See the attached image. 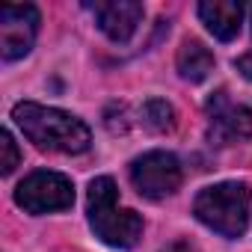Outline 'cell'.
<instances>
[{
  "instance_id": "14",
  "label": "cell",
  "mask_w": 252,
  "mask_h": 252,
  "mask_svg": "<svg viewBox=\"0 0 252 252\" xmlns=\"http://www.w3.org/2000/svg\"><path fill=\"white\" fill-rule=\"evenodd\" d=\"M237 68L243 71V77H252V54L249 57H240L237 60Z\"/></svg>"
},
{
  "instance_id": "11",
  "label": "cell",
  "mask_w": 252,
  "mask_h": 252,
  "mask_svg": "<svg viewBox=\"0 0 252 252\" xmlns=\"http://www.w3.org/2000/svg\"><path fill=\"white\" fill-rule=\"evenodd\" d=\"M140 122H143V128H149L152 134H169L175 128V110L163 98H149L140 107Z\"/></svg>"
},
{
  "instance_id": "12",
  "label": "cell",
  "mask_w": 252,
  "mask_h": 252,
  "mask_svg": "<svg viewBox=\"0 0 252 252\" xmlns=\"http://www.w3.org/2000/svg\"><path fill=\"white\" fill-rule=\"evenodd\" d=\"M0 152H3V160H0V172L9 175V172L18 166V160H21L18 146H15V140H12V134H9V131L0 134Z\"/></svg>"
},
{
  "instance_id": "7",
  "label": "cell",
  "mask_w": 252,
  "mask_h": 252,
  "mask_svg": "<svg viewBox=\"0 0 252 252\" xmlns=\"http://www.w3.org/2000/svg\"><path fill=\"white\" fill-rule=\"evenodd\" d=\"M39 33V9L24 6H3L0 9V57L6 63L21 60L30 54Z\"/></svg>"
},
{
  "instance_id": "3",
  "label": "cell",
  "mask_w": 252,
  "mask_h": 252,
  "mask_svg": "<svg viewBox=\"0 0 252 252\" xmlns=\"http://www.w3.org/2000/svg\"><path fill=\"white\" fill-rule=\"evenodd\" d=\"M249 202L252 196L246 181H222V184L205 187L196 196L193 214L211 231L222 237H240L249 222Z\"/></svg>"
},
{
  "instance_id": "4",
  "label": "cell",
  "mask_w": 252,
  "mask_h": 252,
  "mask_svg": "<svg viewBox=\"0 0 252 252\" xmlns=\"http://www.w3.org/2000/svg\"><path fill=\"white\" fill-rule=\"evenodd\" d=\"M15 205L27 214H54L74 205V187L65 175L39 169L15 187Z\"/></svg>"
},
{
  "instance_id": "6",
  "label": "cell",
  "mask_w": 252,
  "mask_h": 252,
  "mask_svg": "<svg viewBox=\"0 0 252 252\" xmlns=\"http://www.w3.org/2000/svg\"><path fill=\"white\" fill-rule=\"evenodd\" d=\"M205 110H208V140L214 146H231L252 137V110L234 104L225 89L214 92Z\"/></svg>"
},
{
  "instance_id": "2",
  "label": "cell",
  "mask_w": 252,
  "mask_h": 252,
  "mask_svg": "<svg viewBox=\"0 0 252 252\" xmlns=\"http://www.w3.org/2000/svg\"><path fill=\"white\" fill-rule=\"evenodd\" d=\"M116 181L101 175L92 178L89 193H86V214L95 237H101L113 249H131L143 237V217L131 208H119L116 205Z\"/></svg>"
},
{
  "instance_id": "8",
  "label": "cell",
  "mask_w": 252,
  "mask_h": 252,
  "mask_svg": "<svg viewBox=\"0 0 252 252\" xmlns=\"http://www.w3.org/2000/svg\"><path fill=\"white\" fill-rule=\"evenodd\" d=\"M95 21L101 27V33L116 42L125 45L131 42V36L137 33L140 21H143V3H134V0H113V3H95Z\"/></svg>"
},
{
  "instance_id": "10",
  "label": "cell",
  "mask_w": 252,
  "mask_h": 252,
  "mask_svg": "<svg viewBox=\"0 0 252 252\" xmlns=\"http://www.w3.org/2000/svg\"><path fill=\"white\" fill-rule=\"evenodd\" d=\"M175 65H178V74H181L184 80L202 83V80L214 71V54H211L199 39H187V42H181V48H178Z\"/></svg>"
},
{
  "instance_id": "1",
  "label": "cell",
  "mask_w": 252,
  "mask_h": 252,
  "mask_svg": "<svg viewBox=\"0 0 252 252\" xmlns=\"http://www.w3.org/2000/svg\"><path fill=\"white\" fill-rule=\"evenodd\" d=\"M12 119L24 131V137L30 143H36L42 152L83 155L92 143L86 122H80L77 116H71L65 110H57V107L21 101V104L12 107Z\"/></svg>"
},
{
  "instance_id": "5",
  "label": "cell",
  "mask_w": 252,
  "mask_h": 252,
  "mask_svg": "<svg viewBox=\"0 0 252 252\" xmlns=\"http://www.w3.org/2000/svg\"><path fill=\"white\" fill-rule=\"evenodd\" d=\"M131 181H134L140 196L166 199L181 187L184 172H181V163H178L175 155H169V152H146L143 158H137L131 163Z\"/></svg>"
},
{
  "instance_id": "13",
  "label": "cell",
  "mask_w": 252,
  "mask_h": 252,
  "mask_svg": "<svg viewBox=\"0 0 252 252\" xmlns=\"http://www.w3.org/2000/svg\"><path fill=\"white\" fill-rule=\"evenodd\" d=\"M163 252H199V246H193L190 240H172Z\"/></svg>"
},
{
  "instance_id": "9",
  "label": "cell",
  "mask_w": 252,
  "mask_h": 252,
  "mask_svg": "<svg viewBox=\"0 0 252 252\" xmlns=\"http://www.w3.org/2000/svg\"><path fill=\"white\" fill-rule=\"evenodd\" d=\"M199 18L214 33V39L231 42L243 24V6L234 0H205V3H199Z\"/></svg>"
}]
</instances>
